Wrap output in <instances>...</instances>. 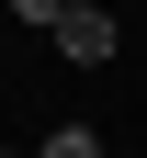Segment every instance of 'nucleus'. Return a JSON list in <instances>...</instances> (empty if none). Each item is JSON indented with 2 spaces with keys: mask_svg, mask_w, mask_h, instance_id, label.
I'll return each mask as SVG.
<instances>
[{
  "mask_svg": "<svg viewBox=\"0 0 147 158\" xmlns=\"http://www.w3.org/2000/svg\"><path fill=\"white\" fill-rule=\"evenodd\" d=\"M113 45H124V23H113V0H79V11H57V56H68V68H102Z\"/></svg>",
  "mask_w": 147,
  "mask_h": 158,
  "instance_id": "1",
  "label": "nucleus"
},
{
  "mask_svg": "<svg viewBox=\"0 0 147 158\" xmlns=\"http://www.w3.org/2000/svg\"><path fill=\"white\" fill-rule=\"evenodd\" d=\"M0 158H23V147H0Z\"/></svg>",
  "mask_w": 147,
  "mask_h": 158,
  "instance_id": "4",
  "label": "nucleus"
},
{
  "mask_svg": "<svg viewBox=\"0 0 147 158\" xmlns=\"http://www.w3.org/2000/svg\"><path fill=\"white\" fill-rule=\"evenodd\" d=\"M102 158H113V147H102Z\"/></svg>",
  "mask_w": 147,
  "mask_h": 158,
  "instance_id": "5",
  "label": "nucleus"
},
{
  "mask_svg": "<svg viewBox=\"0 0 147 158\" xmlns=\"http://www.w3.org/2000/svg\"><path fill=\"white\" fill-rule=\"evenodd\" d=\"M57 11H79V0H11V23H45V34H57Z\"/></svg>",
  "mask_w": 147,
  "mask_h": 158,
  "instance_id": "3",
  "label": "nucleus"
},
{
  "mask_svg": "<svg viewBox=\"0 0 147 158\" xmlns=\"http://www.w3.org/2000/svg\"><path fill=\"white\" fill-rule=\"evenodd\" d=\"M34 158H102V135H91V124H57V135H45Z\"/></svg>",
  "mask_w": 147,
  "mask_h": 158,
  "instance_id": "2",
  "label": "nucleus"
}]
</instances>
